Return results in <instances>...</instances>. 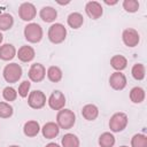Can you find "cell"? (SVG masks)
<instances>
[{
  "instance_id": "obj_20",
  "label": "cell",
  "mask_w": 147,
  "mask_h": 147,
  "mask_svg": "<svg viewBox=\"0 0 147 147\" xmlns=\"http://www.w3.org/2000/svg\"><path fill=\"white\" fill-rule=\"evenodd\" d=\"M110 65H111V68H114L115 70L121 71V70H124V69L126 68V65H127V60H126L125 56L117 54V55H114V56L110 59Z\"/></svg>"
},
{
  "instance_id": "obj_24",
  "label": "cell",
  "mask_w": 147,
  "mask_h": 147,
  "mask_svg": "<svg viewBox=\"0 0 147 147\" xmlns=\"http://www.w3.org/2000/svg\"><path fill=\"white\" fill-rule=\"evenodd\" d=\"M62 147H79V139L74 133H67L62 138Z\"/></svg>"
},
{
  "instance_id": "obj_14",
  "label": "cell",
  "mask_w": 147,
  "mask_h": 147,
  "mask_svg": "<svg viewBox=\"0 0 147 147\" xmlns=\"http://www.w3.org/2000/svg\"><path fill=\"white\" fill-rule=\"evenodd\" d=\"M40 130H41L44 138H46V139H53V138L57 137V134L60 132L59 125L54 122H47L46 124H44V126Z\"/></svg>"
},
{
  "instance_id": "obj_31",
  "label": "cell",
  "mask_w": 147,
  "mask_h": 147,
  "mask_svg": "<svg viewBox=\"0 0 147 147\" xmlns=\"http://www.w3.org/2000/svg\"><path fill=\"white\" fill-rule=\"evenodd\" d=\"M30 87H31V83L29 80H23L20 86H18V94L22 96V98H26L28 94L30 93Z\"/></svg>"
},
{
  "instance_id": "obj_23",
  "label": "cell",
  "mask_w": 147,
  "mask_h": 147,
  "mask_svg": "<svg viewBox=\"0 0 147 147\" xmlns=\"http://www.w3.org/2000/svg\"><path fill=\"white\" fill-rule=\"evenodd\" d=\"M14 24V18L8 13L0 14V31H7L9 30Z\"/></svg>"
},
{
  "instance_id": "obj_9",
  "label": "cell",
  "mask_w": 147,
  "mask_h": 147,
  "mask_svg": "<svg viewBox=\"0 0 147 147\" xmlns=\"http://www.w3.org/2000/svg\"><path fill=\"white\" fill-rule=\"evenodd\" d=\"M122 39H123V42H124L125 46H127V47H136L139 44L140 36H139L137 30H134L132 28H129V29H125L123 31Z\"/></svg>"
},
{
  "instance_id": "obj_16",
  "label": "cell",
  "mask_w": 147,
  "mask_h": 147,
  "mask_svg": "<svg viewBox=\"0 0 147 147\" xmlns=\"http://www.w3.org/2000/svg\"><path fill=\"white\" fill-rule=\"evenodd\" d=\"M16 56V48L11 44H3L0 46V59L3 61H10Z\"/></svg>"
},
{
  "instance_id": "obj_11",
  "label": "cell",
  "mask_w": 147,
  "mask_h": 147,
  "mask_svg": "<svg viewBox=\"0 0 147 147\" xmlns=\"http://www.w3.org/2000/svg\"><path fill=\"white\" fill-rule=\"evenodd\" d=\"M126 77L121 71H116L109 77V85L115 91H121L126 86Z\"/></svg>"
},
{
  "instance_id": "obj_10",
  "label": "cell",
  "mask_w": 147,
  "mask_h": 147,
  "mask_svg": "<svg viewBox=\"0 0 147 147\" xmlns=\"http://www.w3.org/2000/svg\"><path fill=\"white\" fill-rule=\"evenodd\" d=\"M28 75H29L30 80H32L34 83H39L45 78L46 69L41 63H33V64H31Z\"/></svg>"
},
{
  "instance_id": "obj_26",
  "label": "cell",
  "mask_w": 147,
  "mask_h": 147,
  "mask_svg": "<svg viewBox=\"0 0 147 147\" xmlns=\"http://www.w3.org/2000/svg\"><path fill=\"white\" fill-rule=\"evenodd\" d=\"M131 74L136 80H142L145 78V75H146L145 65L142 63H136L131 69Z\"/></svg>"
},
{
  "instance_id": "obj_25",
  "label": "cell",
  "mask_w": 147,
  "mask_h": 147,
  "mask_svg": "<svg viewBox=\"0 0 147 147\" xmlns=\"http://www.w3.org/2000/svg\"><path fill=\"white\" fill-rule=\"evenodd\" d=\"M115 137L110 132H103L99 137V145L100 147H114L115 145Z\"/></svg>"
},
{
  "instance_id": "obj_18",
  "label": "cell",
  "mask_w": 147,
  "mask_h": 147,
  "mask_svg": "<svg viewBox=\"0 0 147 147\" xmlns=\"http://www.w3.org/2000/svg\"><path fill=\"white\" fill-rule=\"evenodd\" d=\"M40 131V125L37 121H28L23 126V132L26 137H36Z\"/></svg>"
},
{
  "instance_id": "obj_6",
  "label": "cell",
  "mask_w": 147,
  "mask_h": 147,
  "mask_svg": "<svg viewBox=\"0 0 147 147\" xmlns=\"http://www.w3.org/2000/svg\"><path fill=\"white\" fill-rule=\"evenodd\" d=\"M28 105L32 109H41L46 105V95L40 90H34L28 95Z\"/></svg>"
},
{
  "instance_id": "obj_17",
  "label": "cell",
  "mask_w": 147,
  "mask_h": 147,
  "mask_svg": "<svg viewBox=\"0 0 147 147\" xmlns=\"http://www.w3.org/2000/svg\"><path fill=\"white\" fill-rule=\"evenodd\" d=\"M82 115L85 119L87 121H94L98 115H99V109L93 103H88V105H85L82 109Z\"/></svg>"
},
{
  "instance_id": "obj_7",
  "label": "cell",
  "mask_w": 147,
  "mask_h": 147,
  "mask_svg": "<svg viewBox=\"0 0 147 147\" xmlns=\"http://www.w3.org/2000/svg\"><path fill=\"white\" fill-rule=\"evenodd\" d=\"M47 102H48V106H49L51 109H53V110H61V109L64 108L65 96H64V94L61 91L56 90V91H54L49 95Z\"/></svg>"
},
{
  "instance_id": "obj_3",
  "label": "cell",
  "mask_w": 147,
  "mask_h": 147,
  "mask_svg": "<svg viewBox=\"0 0 147 147\" xmlns=\"http://www.w3.org/2000/svg\"><path fill=\"white\" fill-rule=\"evenodd\" d=\"M67 37V29L61 23H54L48 29V39L53 44H61Z\"/></svg>"
},
{
  "instance_id": "obj_35",
  "label": "cell",
  "mask_w": 147,
  "mask_h": 147,
  "mask_svg": "<svg viewBox=\"0 0 147 147\" xmlns=\"http://www.w3.org/2000/svg\"><path fill=\"white\" fill-rule=\"evenodd\" d=\"M9 147H20V146H17V145H11V146H9Z\"/></svg>"
},
{
  "instance_id": "obj_5",
  "label": "cell",
  "mask_w": 147,
  "mask_h": 147,
  "mask_svg": "<svg viewBox=\"0 0 147 147\" xmlns=\"http://www.w3.org/2000/svg\"><path fill=\"white\" fill-rule=\"evenodd\" d=\"M127 116L124 113H116L110 117L109 121V129L113 132H121L127 125Z\"/></svg>"
},
{
  "instance_id": "obj_22",
  "label": "cell",
  "mask_w": 147,
  "mask_h": 147,
  "mask_svg": "<svg viewBox=\"0 0 147 147\" xmlns=\"http://www.w3.org/2000/svg\"><path fill=\"white\" fill-rule=\"evenodd\" d=\"M62 70L56 67V65H51L48 69H47V78L52 82V83H57L62 79Z\"/></svg>"
},
{
  "instance_id": "obj_4",
  "label": "cell",
  "mask_w": 147,
  "mask_h": 147,
  "mask_svg": "<svg viewBox=\"0 0 147 147\" xmlns=\"http://www.w3.org/2000/svg\"><path fill=\"white\" fill-rule=\"evenodd\" d=\"M24 37L31 44H37L42 39V29L38 23H29L24 28Z\"/></svg>"
},
{
  "instance_id": "obj_36",
  "label": "cell",
  "mask_w": 147,
  "mask_h": 147,
  "mask_svg": "<svg viewBox=\"0 0 147 147\" xmlns=\"http://www.w3.org/2000/svg\"><path fill=\"white\" fill-rule=\"evenodd\" d=\"M119 147H129V146H119Z\"/></svg>"
},
{
  "instance_id": "obj_1",
  "label": "cell",
  "mask_w": 147,
  "mask_h": 147,
  "mask_svg": "<svg viewBox=\"0 0 147 147\" xmlns=\"http://www.w3.org/2000/svg\"><path fill=\"white\" fill-rule=\"evenodd\" d=\"M75 123H76V115L72 110L65 108L59 110L56 115V124L59 125L60 129L69 130L75 125Z\"/></svg>"
},
{
  "instance_id": "obj_32",
  "label": "cell",
  "mask_w": 147,
  "mask_h": 147,
  "mask_svg": "<svg viewBox=\"0 0 147 147\" xmlns=\"http://www.w3.org/2000/svg\"><path fill=\"white\" fill-rule=\"evenodd\" d=\"M45 147H61L60 145H57L56 142H49V144H47Z\"/></svg>"
},
{
  "instance_id": "obj_2",
  "label": "cell",
  "mask_w": 147,
  "mask_h": 147,
  "mask_svg": "<svg viewBox=\"0 0 147 147\" xmlns=\"http://www.w3.org/2000/svg\"><path fill=\"white\" fill-rule=\"evenodd\" d=\"M22 72H23L22 67L18 63L13 62V63L7 64L3 68L2 75H3V78L7 83L13 84V83H17L20 80V78L22 77Z\"/></svg>"
},
{
  "instance_id": "obj_30",
  "label": "cell",
  "mask_w": 147,
  "mask_h": 147,
  "mask_svg": "<svg viewBox=\"0 0 147 147\" xmlns=\"http://www.w3.org/2000/svg\"><path fill=\"white\" fill-rule=\"evenodd\" d=\"M123 8L127 13H136L139 9V2L136 0H124L123 1Z\"/></svg>"
},
{
  "instance_id": "obj_28",
  "label": "cell",
  "mask_w": 147,
  "mask_h": 147,
  "mask_svg": "<svg viewBox=\"0 0 147 147\" xmlns=\"http://www.w3.org/2000/svg\"><path fill=\"white\" fill-rule=\"evenodd\" d=\"M13 113H14V109H13V107L8 102L0 101V117L1 118H9V117H11Z\"/></svg>"
},
{
  "instance_id": "obj_33",
  "label": "cell",
  "mask_w": 147,
  "mask_h": 147,
  "mask_svg": "<svg viewBox=\"0 0 147 147\" xmlns=\"http://www.w3.org/2000/svg\"><path fill=\"white\" fill-rule=\"evenodd\" d=\"M107 5H116L117 3V1H114V2H109V1H105Z\"/></svg>"
},
{
  "instance_id": "obj_12",
  "label": "cell",
  "mask_w": 147,
  "mask_h": 147,
  "mask_svg": "<svg viewBox=\"0 0 147 147\" xmlns=\"http://www.w3.org/2000/svg\"><path fill=\"white\" fill-rule=\"evenodd\" d=\"M85 11H86L87 16L91 17L92 20H98L103 14L102 6L98 1H88L85 6Z\"/></svg>"
},
{
  "instance_id": "obj_27",
  "label": "cell",
  "mask_w": 147,
  "mask_h": 147,
  "mask_svg": "<svg viewBox=\"0 0 147 147\" xmlns=\"http://www.w3.org/2000/svg\"><path fill=\"white\" fill-rule=\"evenodd\" d=\"M132 147H147V137L141 133H137L131 139Z\"/></svg>"
},
{
  "instance_id": "obj_8",
  "label": "cell",
  "mask_w": 147,
  "mask_h": 147,
  "mask_svg": "<svg viewBox=\"0 0 147 147\" xmlns=\"http://www.w3.org/2000/svg\"><path fill=\"white\" fill-rule=\"evenodd\" d=\"M18 15H20L21 20H23L25 22H29V21H32L36 17L37 9H36L33 3H31V2H23L20 6V8H18Z\"/></svg>"
},
{
  "instance_id": "obj_19",
  "label": "cell",
  "mask_w": 147,
  "mask_h": 147,
  "mask_svg": "<svg viewBox=\"0 0 147 147\" xmlns=\"http://www.w3.org/2000/svg\"><path fill=\"white\" fill-rule=\"evenodd\" d=\"M67 23H68V25H69L70 28H72V29H79V28L83 25V23H84V17H83V15H82L80 13L75 11V13H71V14L68 16Z\"/></svg>"
},
{
  "instance_id": "obj_13",
  "label": "cell",
  "mask_w": 147,
  "mask_h": 147,
  "mask_svg": "<svg viewBox=\"0 0 147 147\" xmlns=\"http://www.w3.org/2000/svg\"><path fill=\"white\" fill-rule=\"evenodd\" d=\"M34 55H36L34 49L31 46H28V45L21 46L18 48V51L16 52V56L22 62H30V61H32L34 59Z\"/></svg>"
},
{
  "instance_id": "obj_15",
  "label": "cell",
  "mask_w": 147,
  "mask_h": 147,
  "mask_svg": "<svg viewBox=\"0 0 147 147\" xmlns=\"http://www.w3.org/2000/svg\"><path fill=\"white\" fill-rule=\"evenodd\" d=\"M39 16L40 18L46 22V23H51V22H54L57 17V11L55 8L51 7V6H45L40 9V13H39Z\"/></svg>"
},
{
  "instance_id": "obj_21",
  "label": "cell",
  "mask_w": 147,
  "mask_h": 147,
  "mask_svg": "<svg viewBox=\"0 0 147 147\" xmlns=\"http://www.w3.org/2000/svg\"><path fill=\"white\" fill-rule=\"evenodd\" d=\"M145 90L139 86H136L130 91V100L133 103H141L145 100Z\"/></svg>"
},
{
  "instance_id": "obj_34",
  "label": "cell",
  "mask_w": 147,
  "mask_h": 147,
  "mask_svg": "<svg viewBox=\"0 0 147 147\" xmlns=\"http://www.w3.org/2000/svg\"><path fill=\"white\" fill-rule=\"evenodd\" d=\"M2 39H3V36H2V33H1V31H0V44L2 42Z\"/></svg>"
},
{
  "instance_id": "obj_29",
  "label": "cell",
  "mask_w": 147,
  "mask_h": 147,
  "mask_svg": "<svg viewBox=\"0 0 147 147\" xmlns=\"http://www.w3.org/2000/svg\"><path fill=\"white\" fill-rule=\"evenodd\" d=\"M2 96H3V99L6 101H9V102L10 101H15L16 98H17V92H16V90L14 87L7 86L2 91Z\"/></svg>"
}]
</instances>
